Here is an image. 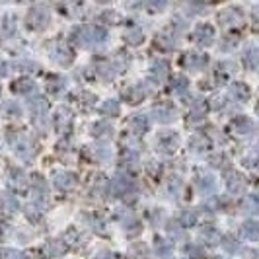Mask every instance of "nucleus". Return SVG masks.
<instances>
[{
	"label": "nucleus",
	"instance_id": "nucleus-1",
	"mask_svg": "<svg viewBox=\"0 0 259 259\" xmlns=\"http://www.w3.org/2000/svg\"><path fill=\"white\" fill-rule=\"evenodd\" d=\"M70 41L80 49H96L107 41V31L100 26H76L70 29Z\"/></svg>",
	"mask_w": 259,
	"mask_h": 259
},
{
	"label": "nucleus",
	"instance_id": "nucleus-45",
	"mask_svg": "<svg viewBox=\"0 0 259 259\" xmlns=\"http://www.w3.org/2000/svg\"><path fill=\"white\" fill-rule=\"evenodd\" d=\"M244 207H246V210H249L251 214H255V212H257V197H255V195H249Z\"/></svg>",
	"mask_w": 259,
	"mask_h": 259
},
{
	"label": "nucleus",
	"instance_id": "nucleus-11",
	"mask_svg": "<svg viewBox=\"0 0 259 259\" xmlns=\"http://www.w3.org/2000/svg\"><path fill=\"white\" fill-rule=\"evenodd\" d=\"M193 43L199 45V47H208L214 39V27L210 24H199V26L193 29Z\"/></svg>",
	"mask_w": 259,
	"mask_h": 259
},
{
	"label": "nucleus",
	"instance_id": "nucleus-14",
	"mask_svg": "<svg viewBox=\"0 0 259 259\" xmlns=\"http://www.w3.org/2000/svg\"><path fill=\"white\" fill-rule=\"evenodd\" d=\"M226 189L232 195H240L246 191V178L240 171H230L226 174Z\"/></svg>",
	"mask_w": 259,
	"mask_h": 259
},
{
	"label": "nucleus",
	"instance_id": "nucleus-17",
	"mask_svg": "<svg viewBox=\"0 0 259 259\" xmlns=\"http://www.w3.org/2000/svg\"><path fill=\"white\" fill-rule=\"evenodd\" d=\"M8 185L16 191L26 193L27 187H29V182H27V176L22 169H10L8 171Z\"/></svg>",
	"mask_w": 259,
	"mask_h": 259
},
{
	"label": "nucleus",
	"instance_id": "nucleus-42",
	"mask_svg": "<svg viewBox=\"0 0 259 259\" xmlns=\"http://www.w3.org/2000/svg\"><path fill=\"white\" fill-rule=\"evenodd\" d=\"M185 251L191 259H205V249L201 246H197V244H189L185 247Z\"/></svg>",
	"mask_w": 259,
	"mask_h": 259
},
{
	"label": "nucleus",
	"instance_id": "nucleus-27",
	"mask_svg": "<svg viewBox=\"0 0 259 259\" xmlns=\"http://www.w3.org/2000/svg\"><path fill=\"white\" fill-rule=\"evenodd\" d=\"M45 255H49V257H57V255H63L66 251V244L63 240H51V242H47L45 244Z\"/></svg>",
	"mask_w": 259,
	"mask_h": 259
},
{
	"label": "nucleus",
	"instance_id": "nucleus-28",
	"mask_svg": "<svg viewBox=\"0 0 259 259\" xmlns=\"http://www.w3.org/2000/svg\"><path fill=\"white\" fill-rule=\"evenodd\" d=\"M111 135H113L111 125H107V123H94V127H92V137H94V139L107 141Z\"/></svg>",
	"mask_w": 259,
	"mask_h": 259
},
{
	"label": "nucleus",
	"instance_id": "nucleus-51",
	"mask_svg": "<svg viewBox=\"0 0 259 259\" xmlns=\"http://www.w3.org/2000/svg\"><path fill=\"white\" fill-rule=\"evenodd\" d=\"M214 259H224V257H214Z\"/></svg>",
	"mask_w": 259,
	"mask_h": 259
},
{
	"label": "nucleus",
	"instance_id": "nucleus-12",
	"mask_svg": "<svg viewBox=\"0 0 259 259\" xmlns=\"http://www.w3.org/2000/svg\"><path fill=\"white\" fill-rule=\"evenodd\" d=\"M182 65L185 66L187 70H203V68L208 65V57L205 55V53L189 51L183 55Z\"/></svg>",
	"mask_w": 259,
	"mask_h": 259
},
{
	"label": "nucleus",
	"instance_id": "nucleus-19",
	"mask_svg": "<svg viewBox=\"0 0 259 259\" xmlns=\"http://www.w3.org/2000/svg\"><path fill=\"white\" fill-rule=\"evenodd\" d=\"M249 86L244 84V82H234L230 84V88H228V98L230 100H236V102H247L249 100Z\"/></svg>",
	"mask_w": 259,
	"mask_h": 259
},
{
	"label": "nucleus",
	"instance_id": "nucleus-36",
	"mask_svg": "<svg viewBox=\"0 0 259 259\" xmlns=\"http://www.w3.org/2000/svg\"><path fill=\"white\" fill-rule=\"evenodd\" d=\"M156 251H158V255L162 259H171V244L166 242V240H162V238L156 240Z\"/></svg>",
	"mask_w": 259,
	"mask_h": 259
},
{
	"label": "nucleus",
	"instance_id": "nucleus-15",
	"mask_svg": "<svg viewBox=\"0 0 259 259\" xmlns=\"http://www.w3.org/2000/svg\"><path fill=\"white\" fill-rule=\"evenodd\" d=\"M148 84H144V82H139V84H135V86H131L125 90V100L129 102V104H141L144 98L148 96Z\"/></svg>",
	"mask_w": 259,
	"mask_h": 259
},
{
	"label": "nucleus",
	"instance_id": "nucleus-32",
	"mask_svg": "<svg viewBox=\"0 0 259 259\" xmlns=\"http://www.w3.org/2000/svg\"><path fill=\"white\" fill-rule=\"evenodd\" d=\"M189 148L193 150V152H208L210 148H212V144H210V141L208 139H205V137H193L191 141H189Z\"/></svg>",
	"mask_w": 259,
	"mask_h": 259
},
{
	"label": "nucleus",
	"instance_id": "nucleus-5",
	"mask_svg": "<svg viewBox=\"0 0 259 259\" xmlns=\"http://www.w3.org/2000/svg\"><path fill=\"white\" fill-rule=\"evenodd\" d=\"M109 189L119 199H129L131 195H135V183L127 174H117L113 182L109 183Z\"/></svg>",
	"mask_w": 259,
	"mask_h": 259
},
{
	"label": "nucleus",
	"instance_id": "nucleus-10",
	"mask_svg": "<svg viewBox=\"0 0 259 259\" xmlns=\"http://www.w3.org/2000/svg\"><path fill=\"white\" fill-rule=\"evenodd\" d=\"M152 117H154L158 123H162V125H169L171 121L178 119V109H176V105L169 104V102H162V104L154 105Z\"/></svg>",
	"mask_w": 259,
	"mask_h": 259
},
{
	"label": "nucleus",
	"instance_id": "nucleus-49",
	"mask_svg": "<svg viewBox=\"0 0 259 259\" xmlns=\"http://www.w3.org/2000/svg\"><path fill=\"white\" fill-rule=\"evenodd\" d=\"M244 164L249 166V168H253V166H255V152H251L247 158H244Z\"/></svg>",
	"mask_w": 259,
	"mask_h": 259
},
{
	"label": "nucleus",
	"instance_id": "nucleus-33",
	"mask_svg": "<svg viewBox=\"0 0 259 259\" xmlns=\"http://www.w3.org/2000/svg\"><path fill=\"white\" fill-rule=\"evenodd\" d=\"M148 125H150V121H148L146 115H135L131 119V129L135 133H139V135H144L148 131Z\"/></svg>",
	"mask_w": 259,
	"mask_h": 259
},
{
	"label": "nucleus",
	"instance_id": "nucleus-3",
	"mask_svg": "<svg viewBox=\"0 0 259 259\" xmlns=\"http://www.w3.org/2000/svg\"><path fill=\"white\" fill-rule=\"evenodd\" d=\"M27 109L33 117V123L35 127H45V119H47V113H49V102L41 96V94H35L31 98H27Z\"/></svg>",
	"mask_w": 259,
	"mask_h": 259
},
{
	"label": "nucleus",
	"instance_id": "nucleus-26",
	"mask_svg": "<svg viewBox=\"0 0 259 259\" xmlns=\"http://www.w3.org/2000/svg\"><path fill=\"white\" fill-rule=\"evenodd\" d=\"M123 39L129 43V45H133V47H137V45H141L144 41V31L141 29L139 26L135 27H129L127 31H125V35H123Z\"/></svg>",
	"mask_w": 259,
	"mask_h": 259
},
{
	"label": "nucleus",
	"instance_id": "nucleus-43",
	"mask_svg": "<svg viewBox=\"0 0 259 259\" xmlns=\"http://www.w3.org/2000/svg\"><path fill=\"white\" fill-rule=\"evenodd\" d=\"M168 193L174 195V197H178V195L182 193V187H183V182L182 180H178V178H171L168 182Z\"/></svg>",
	"mask_w": 259,
	"mask_h": 259
},
{
	"label": "nucleus",
	"instance_id": "nucleus-9",
	"mask_svg": "<svg viewBox=\"0 0 259 259\" xmlns=\"http://www.w3.org/2000/svg\"><path fill=\"white\" fill-rule=\"evenodd\" d=\"M178 146H180V135H178L176 131H166V133H162V135L158 137V141H156V148H158V152H162V154H174V152L178 150Z\"/></svg>",
	"mask_w": 259,
	"mask_h": 259
},
{
	"label": "nucleus",
	"instance_id": "nucleus-47",
	"mask_svg": "<svg viewBox=\"0 0 259 259\" xmlns=\"http://www.w3.org/2000/svg\"><path fill=\"white\" fill-rule=\"evenodd\" d=\"M94 259H119V255H117L115 251H111V249H102Z\"/></svg>",
	"mask_w": 259,
	"mask_h": 259
},
{
	"label": "nucleus",
	"instance_id": "nucleus-34",
	"mask_svg": "<svg viewBox=\"0 0 259 259\" xmlns=\"http://www.w3.org/2000/svg\"><path fill=\"white\" fill-rule=\"evenodd\" d=\"M100 113H104L107 117H117L119 115V102L117 100H105L104 104L100 105Z\"/></svg>",
	"mask_w": 259,
	"mask_h": 259
},
{
	"label": "nucleus",
	"instance_id": "nucleus-16",
	"mask_svg": "<svg viewBox=\"0 0 259 259\" xmlns=\"http://www.w3.org/2000/svg\"><path fill=\"white\" fill-rule=\"evenodd\" d=\"M72 121H74V117H72V111L70 109H66V107H61L59 111H57V115H55V127L59 133H68V131L72 129Z\"/></svg>",
	"mask_w": 259,
	"mask_h": 259
},
{
	"label": "nucleus",
	"instance_id": "nucleus-20",
	"mask_svg": "<svg viewBox=\"0 0 259 259\" xmlns=\"http://www.w3.org/2000/svg\"><path fill=\"white\" fill-rule=\"evenodd\" d=\"M74 183H76L74 176L68 174V171H57V174L53 176V185H55L59 191H68V189H72Z\"/></svg>",
	"mask_w": 259,
	"mask_h": 259
},
{
	"label": "nucleus",
	"instance_id": "nucleus-37",
	"mask_svg": "<svg viewBox=\"0 0 259 259\" xmlns=\"http://www.w3.org/2000/svg\"><path fill=\"white\" fill-rule=\"evenodd\" d=\"M178 222L182 224L183 228H191V226L197 224V214H195L193 210H182V214H180Z\"/></svg>",
	"mask_w": 259,
	"mask_h": 259
},
{
	"label": "nucleus",
	"instance_id": "nucleus-2",
	"mask_svg": "<svg viewBox=\"0 0 259 259\" xmlns=\"http://www.w3.org/2000/svg\"><path fill=\"white\" fill-rule=\"evenodd\" d=\"M24 24H26L27 29H29V31H33V33L47 29L49 24H51V12H49V8H47V6H43V4H35V6H31V8L27 10Z\"/></svg>",
	"mask_w": 259,
	"mask_h": 259
},
{
	"label": "nucleus",
	"instance_id": "nucleus-8",
	"mask_svg": "<svg viewBox=\"0 0 259 259\" xmlns=\"http://www.w3.org/2000/svg\"><path fill=\"white\" fill-rule=\"evenodd\" d=\"M219 24L224 29H234V27L244 24V12L238 6H228L219 12Z\"/></svg>",
	"mask_w": 259,
	"mask_h": 259
},
{
	"label": "nucleus",
	"instance_id": "nucleus-31",
	"mask_svg": "<svg viewBox=\"0 0 259 259\" xmlns=\"http://www.w3.org/2000/svg\"><path fill=\"white\" fill-rule=\"evenodd\" d=\"M257 63H259V53H257V47L255 45H249L244 53V65L249 68V70H255L257 68Z\"/></svg>",
	"mask_w": 259,
	"mask_h": 259
},
{
	"label": "nucleus",
	"instance_id": "nucleus-24",
	"mask_svg": "<svg viewBox=\"0 0 259 259\" xmlns=\"http://www.w3.org/2000/svg\"><path fill=\"white\" fill-rule=\"evenodd\" d=\"M168 74H169L168 61H156L154 65L150 66V70H148V76L152 78L154 82H164Z\"/></svg>",
	"mask_w": 259,
	"mask_h": 259
},
{
	"label": "nucleus",
	"instance_id": "nucleus-7",
	"mask_svg": "<svg viewBox=\"0 0 259 259\" xmlns=\"http://www.w3.org/2000/svg\"><path fill=\"white\" fill-rule=\"evenodd\" d=\"M12 148L14 152H16V156H20L26 162H31L33 156H35V146L31 143V139L27 135H22V133L12 137Z\"/></svg>",
	"mask_w": 259,
	"mask_h": 259
},
{
	"label": "nucleus",
	"instance_id": "nucleus-18",
	"mask_svg": "<svg viewBox=\"0 0 259 259\" xmlns=\"http://www.w3.org/2000/svg\"><path fill=\"white\" fill-rule=\"evenodd\" d=\"M16 24H18V18L16 14H4L2 16V22H0V37L6 39V37H14L16 35Z\"/></svg>",
	"mask_w": 259,
	"mask_h": 259
},
{
	"label": "nucleus",
	"instance_id": "nucleus-48",
	"mask_svg": "<svg viewBox=\"0 0 259 259\" xmlns=\"http://www.w3.org/2000/svg\"><path fill=\"white\" fill-rule=\"evenodd\" d=\"M234 45H236V39H230V41H228V39L224 37V41H222V51H230V49H234Z\"/></svg>",
	"mask_w": 259,
	"mask_h": 259
},
{
	"label": "nucleus",
	"instance_id": "nucleus-41",
	"mask_svg": "<svg viewBox=\"0 0 259 259\" xmlns=\"http://www.w3.org/2000/svg\"><path fill=\"white\" fill-rule=\"evenodd\" d=\"M92 154H96V160L98 162H105V160H109V156H111V150L104 146V144H100V146H94L90 150Z\"/></svg>",
	"mask_w": 259,
	"mask_h": 259
},
{
	"label": "nucleus",
	"instance_id": "nucleus-22",
	"mask_svg": "<svg viewBox=\"0 0 259 259\" xmlns=\"http://www.w3.org/2000/svg\"><path fill=\"white\" fill-rule=\"evenodd\" d=\"M230 127H232V131L236 133V135H247V133L253 131V121L246 115H238L232 119Z\"/></svg>",
	"mask_w": 259,
	"mask_h": 259
},
{
	"label": "nucleus",
	"instance_id": "nucleus-4",
	"mask_svg": "<svg viewBox=\"0 0 259 259\" xmlns=\"http://www.w3.org/2000/svg\"><path fill=\"white\" fill-rule=\"evenodd\" d=\"M47 55H49V59H51L55 65L63 66V68H68V66L72 65V61H74L72 49L68 45H65V43H61V41L51 43L47 47Z\"/></svg>",
	"mask_w": 259,
	"mask_h": 259
},
{
	"label": "nucleus",
	"instance_id": "nucleus-29",
	"mask_svg": "<svg viewBox=\"0 0 259 259\" xmlns=\"http://www.w3.org/2000/svg\"><path fill=\"white\" fill-rule=\"evenodd\" d=\"M0 208L4 212H16L20 208V203L12 193H2L0 195Z\"/></svg>",
	"mask_w": 259,
	"mask_h": 259
},
{
	"label": "nucleus",
	"instance_id": "nucleus-30",
	"mask_svg": "<svg viewBox=\"0 0 259 259\" xmlns=\"http://www.w3.org/2000/svg\"><path fill=\"white\" fill-rule=\"evenodd\" d=\"M201 238L207 242L208 246H217L221 242V232L214 226H203L201 228Z\"/></svg>",
	"mask_w": 259,
	"mask_h": 259
},
{
	"label": "nucleus",
	"instance_id": "nucleus-46",
	"mask_svg": "<svg viewBox=\"0 0 259 259\" xmlns=\"http://www.w3.org/2000/svg\"><path fill=\"white\" fill-rule=\"evenodd\" d=\"M224 247L230 251V253H236L240 249V244L234 240V238H224Z\"/></svg>",
	"mask_w": 259,
	"mask_h": 259
},
{
	"label": "nucleus",
	"instance_id": "nucleus-38",
	"mask_svg": "<svg viewBox=\"0 0 259 259\" xmlns=\"http://www.w3.org/2000/svg\"><path fill=\"white\" fill-rule=\"evenodd\" d=\"M187 88H189V80L185 76H176L174 80H171V90L176 92V94H185L187 92Z\"/></svg>",
	"mask_w": 259,
	"mask_h": 259
},
{
	"label": "nucleus",
	"instance_id": "nucleus-50",
	"mask_svg": "<svg viewBox=\"0 0 259 259\" xmlns=\"http://www.w3.org/2000/svg\"><path fill=\"white\" fill-rule=\"evenodd\" d=\"M10 72V65L8 63H0V76H8Z\"/></svg>",
	"mask_w": 259,
	"mask_h": 259
},
{
	"label": "nucleus",
	"instance_id": "nucleus-35",
	"mask_svg": "<svg viewBox=\"0 0 259 259\" xmlns=\"http://www.w3.org/2000/svg\"><path fill=\"white\" fill-rule=\"evenodd\" d=\"M137 164H139V156L135 150H125L123 156H121V166L123 168H129V169H135L137 168Z\"/></svg>",
	"mask_w": 259,
	"mask_h": 259
},
{
	"label": "nucleus",
	"instance_id": "nucleus-23",
	"mask_svg": "<svg viewBox=\"0 0 259 259\" xmlns=\"http://www.w3.org/2000/svg\"><path fill=\"white\" fill-rule=\"evenodd\" d=\"M197 187H199V193L201 195H212L217 191V180H214V176H212V174H203V176H199Z\"/></svg>",
	"mask_w": 259,
	"mask_h": 259
},
{
	"label": "nucleus",
	"instance_id": "nucleus-13",
	"mask_svg": "<svg viewBox=\"0 0 259 259\" xmlns=\"http://www.w3.org/2000/svg\"><path fill=\"white\" fill-rule=\"evenodd\" d=\"M10 90L14 94H20V96H27V98H31V96H35L37 94V84L31 80V78H18V80H14L12 84H10Z\"/></svg>",
	"mask_w": 259,
	"mask_h": 259
},
{
	"label": "nucleus",
	"instance_id": "nucleus-40",
	"mask_svg": "<svg viewBox=\"0 0 259 259\" xmlns=\"http://www.w3.org/2000/svg\"><path fill=\"white\" fill-rule=\"evenodd\" d=\"M2 111H4V115L8 117H20L22 115V105L16 104V102H6L2 105Z\"/></svg>",
	"mask_w": 259,
	"mask_h": 259
},
{
	"label": "nucleus",
	"instance_id": "nucleus-21",
	"mask_svg": "<svg viewBox=\"0 0 259 259\" xmlns=\"http://www.w3.org/2000/svg\"><path fill=\"white\" fill-rule=\"evenodd\" d=\"M240 236L249 242H257L259 240V224L255 219H249L240 226Z\"/></svg>",
	"mask_w": 259,
	"mask_h": 259
},
{
	"label": "nucleus",
	"instance_id": "nucleus-39",
	"mask_svg": "<svg viewBox=\"0 0 259 259\" xmlns=\"http://www.w3.org/2000/svg\"><path fill=\"white\" fill-rule=\"evenodd\" d=\"M0 259H27L20 249L14 247H0Z\"/></svg>",
	"mask_w": 259,
	"mask_h": 259
},
{
	"label": "nucleus",
	"instance_id": "nucleus-25",
	"mask_svg": "<svg viewBox=\"0 0 259 259\" xmlns=\"http://www.w3.org/2000/svg\"><path fill=\"white\" fill-rule=\"evenodd\" d=\"M176 41H178V37L171 33V31H162V33H158V37H156V47L158 49H166V51H169V49H174L176 47Z\"/></svg>",
	"mask_w": 259,
	"mask_h": 259
},
{
	"label": "nucleus",
	"instance_id": "nucleus-44",
	"mask_svg": "<svg viewBox=\"0 0 259 259\" xmlns=\"http://www.w3.org/2000/svg\"><path fill=\"white\" fill-rule=\"evenodd\" d=\"M65 88H66V82L63 80V78H57V84H55V82H51V84H49V92H51V94H55V96H61Z\"/></svg>",
	"mask_w": 259,
	"mask_h": 259
},
{
	"label": "nucleus",
	"instance_id": "nucleus-6",
	"mask_svg": "<svg viewBox=\"0 0 259 259\" xmlns=\"http://www.w3.org/2000/svg\"><path fill=\"white\" fill-rule=\"evenodd\" d=\"M117 221L121 224V228L127 232V236H139L141 230H143V224L141 221L135 217V212H131L129 208H121V210H117Z\"/></svg>",
	"mask_w": 259,
	"mask_h": 259
}]
</instances>
